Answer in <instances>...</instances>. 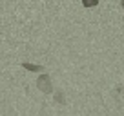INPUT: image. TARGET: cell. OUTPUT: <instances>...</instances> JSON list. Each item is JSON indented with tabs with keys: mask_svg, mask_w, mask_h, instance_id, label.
<instances>
[{
	"mask_svg": "<svg viewBox=\"0 0 124 116\" xmlns=\"http://www.w3.org/2000/svg\"><path fill=\"white\" fill-rule=\"evenodd\" d=\"M37 85H39V89L42 93H51V80H49L47 74H42L39 78V82H37Z\"/></svg>",
	"mask_w": 124,
	"mask_h": 116,
	"instance_id": "1",
	"label": "cell"
},
{
	"mask_svg": "<svg viewBox=\"0 0 124 116\" xmlns=\"http://www.w3.org/2000/svg\"><path fill=\"white\" fill-rule=\"evenodd\" d=\"M24 67H26V69H31V71H37V69H40V67H37V65H29V64H24Z\"/></svg>",
	"mask_w": 124,
	"mask_h": 116,
	"instance_id": "2",
	"label": "cell"
},
{
	"mask_svg": "<svg viewBox=\"0 0 124 116\" xmlns=\"http://www.w3.org/2000/svg\"><path fill=\"white\" fill-rule=\"evenodd\" d=\"M122 7H124V2H122Z\"/></svg>",
	"mask_w": 124,
	"mask_h": 116,
	"instance_id": "3",
	"label": "cell"
}]
</instances>
